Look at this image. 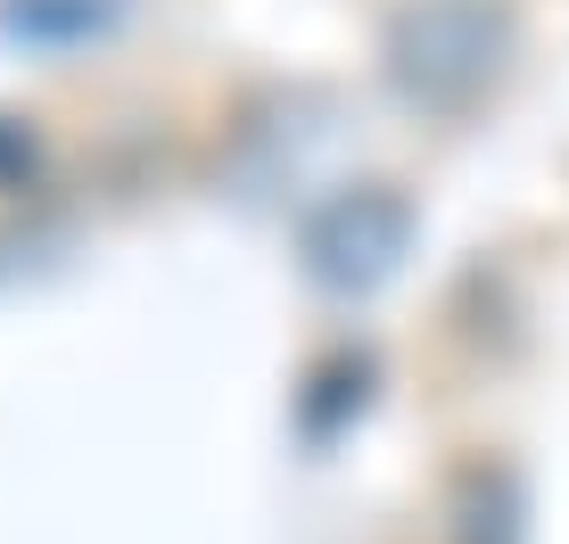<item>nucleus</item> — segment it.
<instances>
[{"mask_svg":"<svg viewBox=\"0 0 569 544\" xmlns=\"http://www.w3.org/2000/svg\"><path fill=\"white\" fill-rule=\"evenodd\" d=\"M503 50H512V17L496 0H421L388 42L397 83L429 108H462L479 83H496Z\"/></svg>","mask_w":569,"mask_h":544,"instance_id":"nucleus-1","label":"nucleus"},{"mask_svg":"<svg viewBox=\"0 0 569 544\" xmlns=\"http://www.w3.org/2000/svg\"><path fill=\"white\" fill-rule=\"evenodd\" d=\"M405 240H413V215H405L397 190H347L306 223V272L339 298H356V289L397 272Z\"/></svg>","mask_w":569,"mask_h":544,"instance_id":"nucleus-2","label":"nucleus"}]
</instances>
